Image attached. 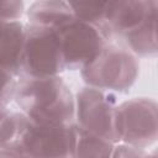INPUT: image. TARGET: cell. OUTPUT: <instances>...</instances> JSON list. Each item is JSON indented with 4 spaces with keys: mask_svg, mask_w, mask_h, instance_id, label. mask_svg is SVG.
<instances>
[{
    "mask_svg": "<svg viewBox=\"0 0 158 158\" xmlns=\"http://www.w3.org/2000/svg\"><path fill=\"white\" fill-rule=\"evenodd\" d=\"M28 23L49 28H57L74 17L69 2L65 1H37L27 10Z\"/></svg>",
    "mask_w": 158,
    "mask_h": 158,
    "instance_id": "obj_11",
    "label": "cell"
},
{
    "mask_svg": "<svg viewBox=\"0 0 158 158\" xmlns=\"http://www.w3.org/2000/svg\"><path fill=\"white\" fill-rule=\"evenodd\" d=\"M7 112H9V111H7V109H6V107L0 106V120H1V118H2V117H4V116L7 114Z\"/></svg>",
    "mask_w": 158,
    "mask_h": 158,
    "instance_id": "obj_16",
    "label": "cell"
},
{
    "mask_svg": "<svg viewBox=\"0 0 158 158\" xmlns=\"http://www.w3.org/2000/svg\"><path fill=\"white\" fill-rule=\"evenodd\" d=\"M115 143L101 138L73 122L69 125L70 158H111Z\"/></svg>",
    "mask_w": 158,
    "mask_h": 158,
    "instance_id": "obj_10",
    "label": "cell"
},
{
    "mask_svg": "<svg viewBox=\"0 0 158 158\" xmlns=\"http://www.w3.org/2000/svg\"><path fill=\"white\" fill-rule=\"evenodd\" d=\"M54 30L59 41L64 70L81 69L109 43L96 26L75 16Z\"/></svg>",
    "mask_w": 158,
    "mask_h": 158,
    "instance_id": "obj_7",
    "label": "cell"
},
{
    "mask_svg": "<svg viewBox=\"0 0 158 158\" xmlns=\"http://www.w3.org/2000/svg\"><path fill=\"white\" fill-rule=\"evenodd\" d=\"M25 42V25L17 21H0V68L14 77L21 74Z\"/></svg>",
    "mask_w": 158,
    "mask_h": 158,
    "instance_id": "obj_9",
    "label": "cell"
},
{
    "mask_svg": "<svg viewBox=\"0 0 158 158\" xmlns=\"http://www.w3.org/2000/svg\"><path fill=\"white\" fill-rule=\"evenodd\" d=\"M17 79L7 70L0 68V106L6 105L14 99Z\"/></svg>",
    "mask_w": 158,
    "mask_h": 158,
    "instance_id": "obj_12",
    "label": "cell"
},
{
    "mask_svg": "<svg viewBox=\"0 0 158 158\" xmlns=\"http://www.w3.org/2000/svg\"><path fill=\"white\" fill-rule=\"evenodd\" d=\"M62 72L64 65L56 30L27 23L20 77L46 78Z\"/></svg>",
    "mask_w": 158,
    "mask_h": 158,
    "instance_id": "obj_5",
    "label": "cell"
},
{
    "mask_svg": "<svg viewBox=\"0 0 158 158\" xmlns=\"http://www.w3.org/2000/svg\"><path fill=\"white\" fill-rule=\"evenodd\" d=\"M157 102L148 98L127 100L115 111V131L122 144L144 148L157 141Z\"/></svg>",
    "mask_w": 158,
    "mask_h": 158,
    "instance_id": "obj_6",
    "label": "cell"
},
{
    "mask_svg": "<svg viewBox=\"0 0 158 158\" xmlns=\"http://www.w3.org/2000/svg\"><path fill=\"white\" fill-rule=\"evenodd\" d=\"M22 14V1H0V21H17Z\"/></svg>",
    "mask_w": 158,
    "mask_h": 158,
    "instance_id": "obj_14",
    "label": "cell"
},
{
    "mask_svg": "<svg viewBox=\"0 0 158 158\" xmlns=\"http://www.w3.org/2000/svg\"><path fill=\"white\" fill-rule=\"evenodd\" d=\"M74 101L75 123L90 133L118 143L115 131L116 96L114 94L86 86L77 93Z\"/></svg>",
    "mask_w": 158,
    "mask_h": 158,
    "instance_id": "obj_8",
    "label": "cell"
},
{
    "mask_svg": "<svg viewBox=\"0 0 158 158\" xmlns=\"http://www.w3.org/2000/svg\"><path fill=\"white\" fill-rule=\"evenodd\" d=\"M157 1H109L106 35L109 42L139 57L157 54Z\"/></svg>",
    "mask_w": 158,
    "mask_h": 158,
    "instance_id": "obj_2",
    "label": "cell"
},
{
    "mask_svg": "<svg viewBox=\"0 0 158 158\" xmlns=\"http://www.w3.org/2000/svg\"><path fill=\"white\" fill-rule=\"evenodd\" d=\"M0 158H27L23 154L15 152V151H6V149H0Z\"/></svg>",
    "mask_w": 158,
    "mask_h": 158,
    "instance_id": "obj_15",
    "label": "cell"
},
{
    "mask_svg": "<svg viewBox=\"0 0 158 158\" xmlns=\"http://www.w3.org/2000/svg\"><path fill=\"white\" fill-rule=\"evenodd\" d=\"M111 158H157V156H156V151L147 152L143 148L120 144L114 148Z\"/></svg>",
    "mask_w": 158,
    "mask_h": 158,
    "instance_id": "obj_13",
    "label": "cell"
},
{
    "mask_svg": "<svg viewBox=\"0 0 158 158\" xmlns=\"http://www.w3.org/2000/svg\"><path fill=\"white\" fill-rule=\"evenodd\" d=\"M14 100L21 112L35 122L59 125L74 122V96L59 75L46 78L20 77Z\"/></svg>",
    "mask_w": 158,
    "mask_h": 158,
    "instance_id": "obj_3",
    "label": "cell"
},
{
    "mask_svg": "<svg viewBox=\"0 0 158 158\" xmlns=\"http://www.w3.org/2000/svg\"><path fill=\"white\" fill-rule=\"evenodd\" d=\"M0 149L27 158H70L69 125L41 123L22 112H7L0 120Z\"/></svg>",
    "mask_w": 158,
    "mask_h": 158,
    "instance_id": "obj_1",
    "label": "cell"
},
{
    "mask_svg": "<svg viewBox=\"0 0 158 158\" xmlns=\"http://www.w3.org/2000/svg\"><path fill=\"white\" fill-rule=\"evenodd\" d=\"M138 69L135 54L122 46L109 42L90 63L81 68V77L91 88L125 93L136 81Z\"/></svg>",
    "mask_w": 158,
    "mask_h": 158,
    "instance_id": "obj_4",
    "label": "cell"
}]
</instances>
